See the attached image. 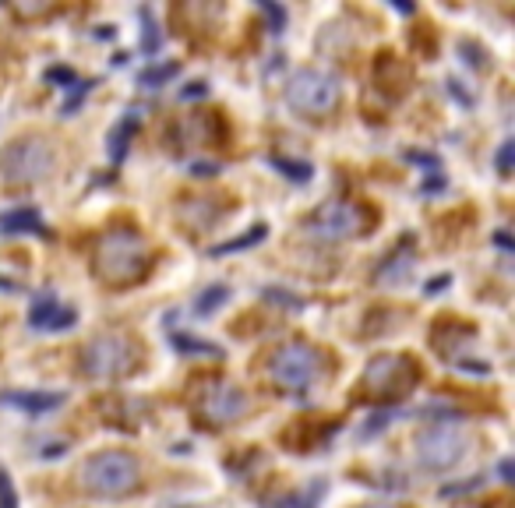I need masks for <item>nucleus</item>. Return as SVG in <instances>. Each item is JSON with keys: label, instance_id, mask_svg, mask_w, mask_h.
<instances>
[{"label": "nucleus", "instance_id": "2", "mask_svg": "<svg viewBox=\"0 0 515 508\" xmlns=\"http://www.w3.org/2000/svg\"><path fill=\"white\" fill-rule=\"evenodd\" d=\"M78 480L96 498H124V494L138 491V484H142V466H138L131 452L106 449L85 459L82 470H78Z\"/></svg>", "mask_w": 515, "mask_h": 508}, {"label": "nucleus", "instance_id": "14", "mask_svg": "<svg viewBox=\"0 0 515 508\" xmlns=\"http://www.w3.org/2000/svg\"><path fill=\"white\" fill-rule=\"evenodd\" d=\"M0 403L18 406L25 413H50L57 406H64V392H8Z\"/></svg>", "mask_w": 515, "mask_h": 508}, {"label": "nucleus", "instance_id": "23", "mask_svg": "<svg viewBox=\"0 0 515 508\" xmlns=\"http://www.w3.org/2000/svg\"><path fill=\"white\" fill-rule=\"evenodd\" d=\"M272 166H279V173L297 184H307L311 180V163H297V159H272Z\"/></svg>", "mask_w": 515, "mask_h": 508}, {"label": "nucleus", "instance_id": "8", "mask_svg": "<svg viewBox=\"0 0 515 508\" xmlns=\"http://www.w3.org/2000/svg\"><path fill=\"white\" fill-rule=\"evenodd\" d=\"M53 170V149L43 138H18L15 145L0 152V180H8L15 187L46 180Z\"/></svg>", "mask_w": 515, "mask_h": 508}, {"label": "nucleus", "instance_id": "20", "mask_svg": "<svg viewBox=\"0 0 515 508\" xmlns=\"http://www.w3.org/2000/svg\"><path fill=\"white\" fill-rule=\"evenodd\" d=\"M180 64L177 60H170V64H159V68H145L142 75H138V82L145 85V89H159L163 82H170V78H177Z\"/></svg>", "mask_w": 515, "mask_h": 508}, {"label": "nucleus", "instance_id": "18", "mask_svg": "<svg viewBox=\"0 0 515 508\" xmlns=\"http://www.w3.org/2000/svg\"><path fill=\"white\" fill-rule=\"evenodd\" d=\"M269 237V226L265 223H258V226H251L247 233H240V237H230V240H223V244H216L212 247V258H226V254H233V251H244V247H254L258 240H265Z\"/></svg>", "mask_w": 515, "mask_h": 508}, {"label": "nucleus", "instance_id": "19", "mask_svg": "<svg viewBox=\"0 0 515 508\" xmlns=\"http://www.w3.org/2000/svg\"><path fill=\"white\" fill-rule=\"evenodd\" d=\"M170 343H173V350L184 353V357H212V360L223 357V346L205 343V339H198V336H184V332H177Z\"/></svg>", "mask_w": 515, "mask_h": 508}, {"label": "nucleus", "instance_id": "25", "mask_svg": "<svg viewBox=\"0 0 515 508\" xmlns=\"http://www.w3.org/2000/svg\"><path fill=\"white\" fill-rule=\"evenodd\" d=\"M0 508H18V494H15V484L4 470H0Z\"/></svg>", "mask_w": 515, "mask_h": 508}, {"label": "nucleus", "instance_id": "29", "mask_svg": "<svg viewBox=\"0 0 515 508\" xmlns=\"http://www.w3.org/2000/svg\"><path fill=\"white\" fill-rule=\"evenodd\" d=\"M512 156H515V142H505L498 149V173H512Z\"/></svg>", "mask_w": 515, "mask_h": 508}, {"label": "nucleus", "instance_id": "35", "mask_svg": "<svg viewBox=\"0 0 515 508\" xmlns=\"http://www.w3.org/2000/svg\"><path fill=\"white\" fill-rule=\"evenodd\" d=\"M191 173H195V177H212V173H216V166H212V163H195V166H191Z\"/></svg>", "mask_w": 515, "mask_h": 508}, {"label": "nucleus", "instance_id": "13", "mask_svg": "<svg viewBox=\"0 0 515 508\" xmlns=\"http://www.w3.org/2000/svg\"><path fill=\"white\" fill-rule=\"evenodd\" d=\"M413 269H417V258H413L410 251H396V254H389L385 262L374 269V283H381V286H403L406 279L413 276Z\"/></svg>", "mask_w": 515, "mask_h": 508}, {"label": "nucleus", "instance_id": "28", "mask_svg": "<svg viewBox=\"0 0 515 508\" xmlns=\"http://www.w3.org/2000/svg\"><path fill=\"white\" fill-rule=\"evenodd\" d=\"M262 11H265V15H269V22H272V32H283L286 11L279 8V4H269V0H262Z\"/></svg>", "mask_w": 515, "mask_h": 508}, {"label": "nucleus", "instance_id": "7", "mask_svg": "<svg viewBox=\"0 0 515 508\" xmlns=\"http://www.w3.org/2000/svg\"><path fill=\"white\" fill-rule=\"evenodd\" d=\"M286 103L297 113L318 117L339 106V78L318 68H297L286 78Z\"/></svg>", "mask_w": 515, "mask_h": 508}, {"label": "nucleus", "instance_id": "24", "mask_svg": "<svg viewBox=\"0 0 515 508\" xmlns=\"http://www.w3.org/2000/svg\"><path fill=\"white\" fill-rule=\"evenodd\" d=\"M92 89H96V82H75V85H71V96L64 99V106H60V110H64V113H75L78 106H82V99L89 96Z\"/></svg>", "mask_w": 515, "mask_h": 508}, {"label": "nucleus", "instance_id": "4", "mask_svg": "<svg viewBox=\"0 0 515 508\" xmlns=\"http://www.w3.org/2000/svg\"><path fill=\"white\" fill-rule=\"evenodd\" d=\"M420 371L417 360L406 353H378L367 364L364 378H360V399H378V403H396L406 399L417 385Z\"/></svg>", "mask_w": 515, "mask_h": 508}, {"label": "nucleus", "instance_id": "33", "mask_svg": "<svg viewBox=\"0 0 515 508\" xmlns=\"http://www.w3.org/2000/svg\"><path fill=\"white\" fill-rule=\"evenodd\" d=\"M473 487H480V477H473L470 484H456V487H445V494H466V491H473Z\"/></svg>", "mask_w": 515, "mask_h": 508}, {"label": "nucleus", "instance_id": "31", "mask_svg": "<svg viewBox=\"0 0 515 508\" xmlns=\"http://www.w3.org/2000/svg\"><path fill=\"white\" fill-rule=\"evenodd\" d=\"M448 283H452V279H448V276H438V279H431V283L424 286V290H427V297H431V293H441V290H448Z\"/></svg>", "mask_w": 515, "mask_h": 508}, {"label": "nucleus", "instance_id": "17", "mask_svg": "<svg viewBox=\"0 0 515 508\" xmlns=\"http://www.w3.org/2000/svg\"><path fill=\"white\" fill-rule=\"evenodd\" d=\"M138 120H142V110H138V106H131V110L124 113V120H120V124L110 131V159H113V163H120V159H124L127 138H131V131L138 127Z\"/></svg>", "mask_w": 515, "mask_h": 508}, {"label": "nucleus", "instance_id": "5", "mask_svg": "<svg viewBox=\"0 0 515 508\" xmlns=\"http://www.w3.org/2000/svg\"><path fill=\"white\" fill-rule=\"evenodd\" d=\"M142 364V346L124 332H106L82 350V371L89 378H124Z\"/></svg>", "mask_w": 515, "mask_h": 508}, {"label": "nucleus", "instance_id": "1", "mask_svg": "<svg viewBox=\"0 0 515 508\" xmlns=\"http://www.w3.org/2000/svg\"><path fill=\"white\" fill-rule=\"evenodd\" d=\"M149 244L138 230L131 226H110L106 233H99L96 254H92V272L110 286H127L138 283L149 269Z\"/></svg>", "mask_w": 515, "mask_h": 508}, {"label": "nucleus", "instance_id": "12", "mask_svg": "<svg viewBox=\"0 0 515 508\" xmlns=\"http://www.w3.org/2000/svg\"><path fill=\"white\" fill-rule=\"evenodd\" d=\"M374 82L385 92H392V96H403V92L410 89V68H406L399 57H392V53H381V57L374 60Z\"/></svg>", "mask_w": 515, "mask_h": 508}, {"label": "nucleus", "instance_id": "32", "mask_svg": "<svg viewBox=\"0 0 515 508\" xmlns=\"http://www.w3.org/2000/svg\"><path fill=\"white\" fill-rule=\"evenodd\" d=\"M406 159H417L424 166H438V156H431V152H406Z\"/></svg>", "mask_w": 515, "mask_h": 508}, {"label": "nucleus", "instance_id": "34", "mask_svg": "<svg viewBox=\"0 0 515 508\" xmlns=\"http://www.w3.org/2000/svg\"><path fill=\"white\" fill-rule=\"evenodd\" d=\"M441 187H445V177H427L424 180V187H420V191H424V195H431V191H441Z\"/></svg>", "mask_w": 515, "mask_h": 508}, {"label": "nucleus", "instance_id": "27", "mask_svg": "<svg viewBox=\"0 0 515 508\" xmlns=\"http://www.w3.org/2000/svg\"><path fill=\"white\" fill-rule=\"evenodd\" d=\"M46 82H60L64 89H71V85H75L78 78H75V71H71V68H60V64H57V68L46 71Z\"/></svg>", "mask_w": 515, "mask_h": 508}, {"label": "nucleus", "instance_id": "11", "mask_svg": "<svg viewBox=\"0 0 515 508\" xmlns=\"http://www.w3.org/2000/svg\"><path fill=\"white\" fill-rule=\"evenodd\" d=\"M75 322H78L75 307L57 304V300H53L50 293H43V297L36 300V307H32V314H29V325H32V329H43V332L71 329Z\"/></svg>", "mask_w": 515, "mask_h": 508}, {"label": "nucleus", "instance_id": "9", "mask_svg": "<svg viewBox=\"0 0 515 508\" xmlns=\"http://www.w3.org/2000/svg\"><path fill=\"white\" fill-rule=\"evenodd\" d=\"M371 230V209L350 198H336V202H325L318 212L311 216V233L325 240H350V237H364Z\"/></svg>", "mask_w": 515, "mask_h": 508}, {"label": "nucleus", "instance_id": "6", "mask_svg": "<svg viewBox=\"0 0 515 508\" xmlns=\"http://www.w3.org/2000/svg\"><path fill=\"white\" fill-rule=\"evenodd\" d=\"M470 449V434L456 420H438L417 434V463L431 473H445Z\"/></svg>", "mask_w": 515, "mask_h": 508}, {"label": "nucleus", "instance_id": "37", "mask_svg": "<svg viewBox=\"0 0 515 508\" xmlns=\"http://www.w3.org/2000/svg\"><path fill=\"white\" fill-rule=\"evenodd\" d=\"M364 508H396V505H364Z\"/></svg>", "mask_w": 515, "mask_h": 508}, {"label": "nucleus", "instance_id": "10", "mask_svg": "<svg viewBox=\"0 0 515 508\" xmlns=\"http://www.w3.org/2000/svg\"><path fill=\"white\" fill-rule=\"evenodd\" d=\"M195 410L205 424L226 427V424H237V420L251 410V403H247L244 392H240L237 385H230V381H205L195 399Z\"/></svg>", "mask_w": 515, "mask_h": 508}, {"label": "nucleus", "instance_id": "30", "mask_svg": "<svg viewBox=\"0 0 515 508\" xmlns=\"http://www.w3.org/2000/svg\"><path fill=\"white\" fill-rule=\"evenodd\" d=\"M205 92H209V85L205 82H191L187 89H180V99H202Z\"/></svg>", "mask_w": 515, "mask_h": 508}, {"label": "nucleus", "instance_id": "36", "mask_svg": "<svg viewBox=\"0 0 515 508\" xmlns=\"http://www.w3.org/2000/svg\"><path fill=\"white\" fill-rule=\"evenodd\" d=\"M494 244L505 247V251H512V237H508V233H498V237H494Z\"/></svg>", "mask_w": 515, "mask_h": 508}, {"label": "nucleus", "instance_id": "15", "mask_svg": "<svg viewBox=\"0 0 515 508\" xmlns=\"http://www.w3.org/2000/svg\"><path fill=\"white\" fill-rule=\"evenodd\" d=\"M219 195H209V198H191V202L180 209V216L187 219V226H195V230H209L212 223L219 219L223 212V202H216Z\"/></svg>", "mask_w": 515, "mask_h": 508}, {"label": "nucleus", "instance_id": "26", "mask_svg": "<svg viewBox=\"0 0 515 508\" xmlns=\"http://www.w3.org/2000/svg\"><path fill=\"white\" fill-rule=\"evenodd\" d=\"M265 300H276V304H283V307H304V297L286 293V290H265Z\"/></svg>", "mask_w": 515, "mask_h": 508}, {"label": "nucleus", "instance_id": "16", "mask_svg": "<svg viewBox=\"0 0 515 508\" xmlns=\"http://www.w3.org/2000/svg\"><path fill=\"white\" fill-rule=\"evenodd\" d=\"M0 230L8 233H46L43 230V216H39L32 205H22V209H11L0 216Z\"/></svg>", "mask_w": 515, "mask_h": 508}, {"label": "nucleus", "instance_id": "21", "mask_svg": "<svg viewBox=\"0 0 515 508\" xmlns=\"http://www.w3.org/2000/svg\"><path fill=\"white\" fill-rule=\"evenodd\" d=\"M159 46H163V36H159L156 22H152V15L142 8V50L149 53V57H156Z\"/></svg>", "mask_w": 515, "mask_h": 508}, {"label": "nucleus", "instance_id": "3", "mask_svg": "<svg viewBox=\"0 0 515 508\" xmlns=\"http://www.w3.org/2000/svg\"><path fill=\"white\" fill-rule=\"evenodd\" d=\"M321 350L311 343H283L265 360V378L286 396H304L321 374Z\"/></svg>", "mask_w": 515, "mask_h": 508}, {"label": "nucleus", "instance_id": "22", "mask_svg": "<svg viewBox=\"0 0 515 508\" xmlns=\"http://www.w3.org/2000/svg\"><path fill=\"white\" fill-rule=\"evenodd\" d=\"M226 300H230V290H226L223 283H216V286H209V290L202 293V297H198V314H212L216 311L219 304H226Z\"/></svg>", "mask_w": 515, "mask_h": 508}]
</instances>
